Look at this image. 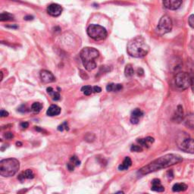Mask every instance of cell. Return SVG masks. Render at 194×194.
I'll return each instance as SVG.
<instances>
[{"instance_id": "obj_1", "label": "cell", "mask_w": 194, "mask_h": 194, "mask_svg": "<svg viewBox=\"0 0 194 194\" xmlns=\"http://www.w3.org/2000/svg\"><path fill=\"white\" fill-rule=\"evenodd\" d=\"M183 161V159L180 156L177 154H167L162 157L156 159L153 162H150L149 165L142 167L139 170L138 173L140 175H145V174H149L151 172L159 171L162 168H166L171 165H176L180 163Z\"/></svg>"}, {"instance_id": "obj_2", "label": "cell", "mask_w": 194, "mask_h": 194, "mask_svg": "<svg viewBox=\"0 0 194 194\" xmlns=\"http://www.w3.org/2000/svg\"><path fill=\"white\" fill-rule=\"evenodd\" d=\"M149 51V46L142 36H136L128 42L127 52L130 56L134 58H142Z\"/></svg>"}, {"instance_id": "obj_3", "label": "cell", "mask_w": 194, "mask_h": 194, "mask_svg": "<svg viewBox=\"0 0 194 194\" xmlns=\"http://www.w3.org/2000/svg\"><path fill=\"white\" fill-rule=\"evenodd\" d=\"M80 56L86 71H91L96 68L95 60L99 56L98 50L92 47H85L80 51Z\"/></svg>"}, {"instance_id": "obj_4", "label": "cell", "mask_w": 194, "mask_h": 194, "mask_svg": "<svg viewBox=\"0 0 194 194\" xmlns=\"http://www.w3.org/2000/svg\"><path fill=\"white\" fill-rule=\"evenodd\" d=\"M20 168V162L18 159L10 158L3 159L0 162V174L2 177H8L14 176Z\"/></svg>"}, {"instance_id": "obj_5", "label": "cell", "mask_w": 194, "mask_h": 194, "mask_svg": "<svg viewBox=\"0 0 194 194\" xmlns=\"http://www.w3.org/2000/svg\"><path fill=\"white\" fill-rule=\"evenodd\" d=\"M86 32L88 36L95 41L104 40L108 36L106 29L98 24H90Z\"/></svg>"}, {"instance_id": "obj_6", "label": "cell", "mask_w": 194, "mask_h": 194, "mask_svg": "<svg viewBox=\"0 0 194 194\" xmlns=\"http://www.w3.org/2000/svg\"><path fill=\"white\" fill-rule=\"evenodd\" d=\"M175 86L180 90L188 89L191 84V76L186 72H180L176 74L174 80Z\"/></svg>"}, {"instance_id": "obj_7", "label": "cell", "mask_w": 194, "mask_h": 194, "mask_svg": "<svg viewBox=\"0 0 194 194\" xmlns=\"http://www.w3.org/2000/svg\"><path fill=\"white\" fill-rule=\"evenodd\" d=\"M172 21L171 18L168 15H164L159 21L158 24L157 28H156V32L159 35L162 36L167 33H169L172 29Z\"/></svg>"}, {"instance_id": "obj_8", "label": "cell", "mask_w": 194, "mask_h": 194, "mask_svg": "<svg viewBox=\"0 0 194 194\" xmlns=\"http://www.w3.org/2000/svg\"><path fill=\"white\" fill-rule=\"evenodd\" d=\"M178 147L185 152L194 154V139L186 138L178 144Z\"/></svg>"}, {"instance_id": "obj_9", "label": "cell", "mask_w": 194, "mask_h": 194, "mask_svg": "<svg viewBox=\"0 0 194 194\" xmlns=\"http://www.w3.org/2000/svg\"><path fill=\"white\" fill-rule=\"evenodd\" d=\"M47 12L49 15L52 17H58L62 14V7L59 4H53L49 5L47 7Z\"/></svg>"}, {"instance_id": "obj_10", "label": "cell", "mask_w": 194, "mask_h": 194, "mask_svg": "<svg viewBox=\"0 0 194 194\" xmlns=\"http://www.w3.org/2000/svg\"><path fill=\"white\" fill-rule=\"evenodd\" d=\"M183 0H162L164 6L169 10H177L180 7Z\"/></svg>"}, {"instance_id": "obj_11", "label": "cell", "mask_w": 194, "mask_h": 194, "mask_svg": "<svg viewBox=\"0 0 194 194\" xmlns=\"http://www.w3.org/2000/svg\"><path fill=\"white\" fill-rule=\"evenodd\" d=\"M40 78L42 81L45 83H52V82L55 81V77L53 75L52 73L50 71H46V70H43L40 72Z\"/></svg>"}, {"instance_id": "obj_12", "label": "cell", "mask_w": 194, "mask_h": 194, "mask_svg": "<svg viewBox=\"0 0 194 194\" xmlns=\"http://www.w3.org/2000/svg\"><path fill=\"white\" fill-rule=\"evenodd\" d=\"M143 115V112L139 109H136L132 112L130 115V122L133 124H136L139 123V118H142Z\"/></svg>"}, {"instance_id": "obj_13", "label": "cell", "mask_w": 194, "mask_h": 194, "mask_svg": "<svg viewBox=\"0 0 194 194\" xmlns=\"http://www.w3.org/2000/svg\"><path fill=\"white\" fill-rule=\"evenodd\" d=\"M151 189L156 192H163L165 190V187L162 185L161 180L159 179H154L152 181Z\"/></svg>"}, {"instance_id": "obj_14", "label": "cell", "mask_w": 194, "mask_h": 194, "mask_svg": "<svg viewBox=\"0 0 194 194\" xmlns=\"http://www.w3.org/2000/svg\"><path fill=\"white\" fill-rule=\"evenodd\" d=\"M80 165V161L79 160L78 158H77V156H74L71 158V159H70V162H68V165H67V168H68V169L70 171H74V168H75L76 166H79Z\"/></svg>"}, {"instance_id": "obj_15", "label": "cell", "mask_w": 194, "mask_h": 194, "mask_svg": "<svg viewBox=\"0 0 194 194\" xmlns=\"http://www.w3.org/2000/svg\"><path fill=\"white\" fill-rule=\"evenodd\" d=\"M61 113V108L59 107L56 105H52L49 106V108L47 110L46 114L48 116H56V115H59Z\"/></svg>"}, {"instance_id": "obj_16", "label": "cell", "mask_w": 194, "mask_h": 194, "mask_svg": "<svg viewBox=\"0 0 194 194\" xmlns=\"http://www.w3.org/2000/svg\"><path fill=\"white\" fill-rule=\"evenodd\" d=\"M34 177V173L33 172V171L30 169L26 170L24 172L21 173L19 176H18V178L21 181H24L25 179H33Z\"/></svg>"}, {"instance_id": "obj_17", "label": "cell", "mask_w": 194, "mask_h": 194, "mask_svg": "<svg viewBox=\"0 0 194 194\" xmlns=\"http://www.w3.org/2000/svg\"><path fill=\"white\" fill-rule=\"evenodd\" d=\"M123 89L122 84L120 83H109L106 86V90L109 92H118Z\"/></svg>"}, {"instance_id": "obj_18", "label": "cell", "mask_w": 194, "mask_h": 194, "mask_svg": "<svg viewBox=\"0 0 194 194\" xmlns=\"http://www.w3.org/2000/svg\"><path fill=\"white\" fill-rule=\"evenodd\" d=\"M137 142H139V145L142 147H146V148H149V145L154 142V138L151 137V136H148L144 139H137Z\"/></svg>"}, {"instance_id": "obj_19", "label": "cell", "mask_w": 194, "mask_h": 194, "mask_svg": "<svg viewBox=\"0 0 194 194\" xmlns=\"http://www.w3.org/2000/svg\"><path fill=\"white\" fill-rule=\"evenodd\" d=\"M132 165V161L130 157H125L124 160L123 161L122 163L118 166V169L121 171H125L127 170Z\"/></svg>"}, {"instance_id": "obj_20", "label": "cell", "mask_w": 194, "mask_h": 194, "mask_svg": "<svg viewBox=\"0 0 194 194\" xmlns=\"http://www.w3.org/2000/svg\"><path fill=\"white\" fill-rule=\"evenodd\" d=\"M46 91L47 92H48V95H50V96L52 97V99L54 101H58V100L60 99V94H59V92H57V91L54 90L53 89V88L52 87H48L46 89Z\"/></svg>"}, {"instance_id": "obj_21", "label": "cell", "mask_w": 194, "mask_h": 194, "mask_svg": "<svg viewBox=\"0 0 194 194\" xmlns=\"http://www.w3.org/2000/svg\"><path fill=\"white\" fill-rule=\"evenodd\" d=\"M185 125L189 128L194 130V115H189L185 118Z\"/></svg>"}, {"instance_id": "obj_22", "label": "cell", "mask_w": 194, "mask_h": 194, "mask_svg": "<svg viewBox=\"0 0 194 194\" xmlns=\"http://www.w3.org/2000/svg\"><path fill=\"white\" fill-rule=\"evenodd\" d=\"M188 188L187 185L183 183H175V184L172 187V190L174 192H183V191L186 190V189Z\"/></svg>"}, {"instance_id": "obj_23", "label": "cell", "mask_w": 194, "mask_h": 194, "mask_svg": "<svg viewBox=\"0 0 194 194\" xmlns=\"http://www.w3.org/2000/svg\"><path fill=\"white\" fill-rule=\"evenodd\" d=\"M14 15L8 12H2L0 15V21H13Z\"/></svg>"}, {"instance_id": "obj_24", "label": "cell", "mask_w": 194, "mask_h": 194, "mask_svg": "<svg viewBox=\"0 0 194 194\" xmlns=\"http://www.w3.org/2000/svg\"><path fill=\"white\" fill-rule=\"evenodd\" d=\"M124 74L127 77H131L134 74V70H133V66L131 65H127L124 69Z\"/></svg>"}, {"instance_id": "obj_25", "label": "cell", "mask_w": 194, "mask_h": 194, "mask_svg": "<svg viewBox=\"0 0 194 194\" xmlns=\"http://www.w3.org/2000/svg\"><path fill=\"white\" fill-rule=\"evenodd\" d=\"M42 109V104L40 102H34L31 105V111L34 114H38Z\"/></svg>"}, {"instance_id": "obj_26", "label": "cell", "mask_w": 194, "mask_h": 194, "mask_svg": "<svg viewBox=\"0 0 194 194\" xmlns=\"http://www.w3.org/2000/svg\"><path fill=\"white\" fill-rule=\"evenodd\" d=\"M81 91L83 92V94L86 95H91V93L93 91V88L91 87L90 86H84L81 88Z\"/></svg>"}, {"instance_id": "obj_27", "label": "cell", "mask_w": 194, "mask_h": 194, "mask_svg": "<svg viewBox=\"0 0 194 194\" xmlns=\"http://www.w3.org/2000/svg\"><path fill=\"white\" fill-rule=\"evenodd\" d=\"M176 118L179 119L180 121L181 119H183V109L180 105H179L177 107V113H176Z\"/></svg>"}, {"instance_id": "obj_28", "label": "cell", "mask_w": 194, "mask_h": 194, "mask_svg": "<svg viewBox=\"0 0 194 194\" xmlns=\"http://www.w3.org/2000/svg\"><path fill=\"white\" fill-rule=\"evenodd\" d=\"M58 130H59V131H63L64 130H69V128H68V122H67V121H65V122L62 123L61 125H59V127H58Z\"/></svg>"}, {"instance_id": "obj_29", "label": "cell", "mask_w": 194, "mask_h": 194, "mask_svg": "<svg viewBox=\"0 0 194 194\" xmlns=\"http://www.w3.org/2000/svg\"><path fill=\"white\" fill-rule=\"evenodd\" d=\"M130 150L132 152H139L142 151V148L140 145L137 146V145H133L130 148Z\"/></svg>"}, {"instance_id": "obj_30", "label": "cell", "mask_w": 194, "mask_h": 194, "mask_svg": "<svg viewBox=\"0 0 194 194\" xmlns=\"http://www.w3.org/2000/svg\"><path fill=\"white\" fill-rule=\"evenodd\" d=\"M188 22H189V26H190L192 28L194 29V15H191L189 17Z\"/></svg>"}, {"instance_id": "obj_31", "label": "cell", "mask_w": 194, "mask_h": 194, "mask_svg": "<svg viewBox=\"0 0 194 194\" xmlns=\"http://www.w3.org/2000/svg\"><path fill=\"white\" fill-rule=\"evenodd\" d=\"M167 177L169 180H172L173 177H174V174H173L172 170H169V171H167Z\"/></svg>"}, {"instance_id": "obj_32", "label": "cell", "mask_w": 194, "mask_h": 194, "mask_svg": "<svg viewBox=\"0 0 194 194\" xmlns=\"http://www.w3.org/2000/svg\"><path fill=\"white\" fill-rule=\"evenodd\" d=\"M27 109V107H26V105H22L21 106L20 108H18V110L20 112H22V113H24V112H27V110H26Z\"/></svg>"}, {"instance_id": "obj_33", "label": "cell", "mask_w": 194, "mask_h": 194, "mask_svg": "<svg viewBox=\"0 0 194 194\" xmlns=\"http://www.w3.org/2000/svg\"><path fill=\"white\" fill-rule=\"evenodd\" d=\"M190 86H191V89H192V91L193 92V93H194V74H192V75L191 76Z\"/></svg>"}, {"instance_id": "obj_34", "label": "cell", "mask_w": 194, "mask_h": 194, "mask_svg": "<svg viewBox=\"0 0 194 194\" xmlns=\"http://www.w3.org/2000/svg\"><path fill=\"white\" fill-rule=\"evenodd\" d=\"M5 137L8 139H12L14 137V135L12 133H10V132H8V133H6V134H5Z\"/></svg>"}, {"instance_id": "obj_35", "label": "cell", "mask_w": 194, "mask_h": 194, "mask_svg": "<svg viewBox=\"0 0 194 194\" xmlns=\"http://www.w3.org/2000/svg\"><path fill=\"white\" fill-rule=\"evenodd\" d=\"M8 115V112H6V111H5V110H3V109H2L1 110V117L2 118L7 117Z\"/></svg>"}, {"instance_id": "obj_36", "label": "cell", "mask_w": 194, "mask_h": 194, "mask_svg": "<svg viewBox=\"0 0 194 194\" xmlns=\"http://www.w3.org/2000/svg\"><path fill=\"white\" fill-rule=\"evenodd\" d=\"M29 126V123L28 122H22L21 124V127H22L23 129H26Z\"/></svg>"}, {"instance_id": "obj_37", "label": "cell", "mask_w": 194, "mask_h": 194, "mask_svg": "<svg viewBox=\"0 0 194 194\" xmlns=\"http://www.w3.org/2000/svg\"><path fill=\"white\" fill-rule=\"evenodd\" d=\"M137 74H138V76H139V77H140V76L143 75V74H144L143 70H142V68H138V70H137Z\"/></svg>"}, {"instance_id": "obj_38", "label": "cell", "mask_w": 194, "mask_h": 194, "mask_svg": "<svg viewBox=\"0 0 194 194\" xmlns=\"http://www.w3.org/2000/svg\"><path fill=\"white\" fill-rule=\"evenodd\" d=\"M93 91L95 92H100L102 91V89L99 87V86H94V87H93Z\"/></svg>"}, {"instance_id": "obj_39", "label": "cell", "mask_w": 194, "mask_h": 194, "mask_svg": "<svg viewBox=\"0 0 194 194\" xmlns=\"http://www.w3.org/2000/svg\"><path fill=\"white\" fill-rule=\"evenodd\" d=\"M24 19L26 20V21H30V20H33V16H30V15H28V16L24 17Z\"/></svg>"}, {"instance_id": "obj_40", "label": "cell", "mask_w": 194, "mask_h": 194, "mask_svg": "<svg viewBox=\"0 0 194 194\" xmlns=\"http://www.w3.org/2000/svg\"><path fill=\"white\" fill-rule=\"evenodd\" d=\"M8 27H10V28H15V29H17L18 28V27L17 25H15V24H14V25H8L7 26Z\"/></svg>"}, {"instance_id": "obj_41", "label": "cell", "mask_w": 194, "mask_h": 194, "mask_svg": "<svg viewBox=\"0 0 194 194\" xmlns=\"http://www.w3.org/2000/svg\"><path fill=\"white\" fill-rule=\"evenodd\" d=\"M16 144H17V145H18H18H21V142H17V143H16Z\"/></svg>"}]
</instances>
